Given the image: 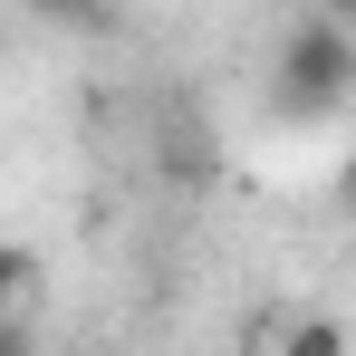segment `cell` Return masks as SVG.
<instances>
[{"label":"cell","mask_w":356,"mask_h":356,"mask_svg":"<svg viewBox=\"0 0 356 356\" xmlns=\"http://www.w3.org/2000/svg\"><path fill=\"white\" fill-rule=\"evenodd\" d=\"M280 87H289V106H337L356 87V29L347 19H298L280 39Z\"/></svg>","instance_id":"cell-1"},{"label":"cell","mask_w":356,"mask_h":356,"mask_svg":"<svg viewBox=\"0 0 356 356\" xmlns=\"http://www.w3.org/2000/svg\"><path fill=\"white\" fill-rule=\"evenodd\" d=\"M29 280H39V260H29L19 241H0V327H19V298H29Z\"/></svg>","instance_id":"cell-2"},{"label":"cell","mask_w":356,"mask_h":356,"mask_svg":"<svg viewBox=\"0 0 356 356\" xmlns=\"http://www.w3.org/2000/svg\"><path fill=\"white\" fill-rule=\"evenodd\" d=\"M280 356H347V327L337 318H298L289 337H280Z\"/></svg>","instance_id":"cell-3"},{"label":"cell","mask_w":356,"mask_h":356,"mask_svg":"<svg viewBox=\"0 0 356 356\" xmlns=\"http://www.w3.org/2000/svg\"><path fill=\"white\" fill-rule=\"evenodd\" d=\"M29 10H39V19H87V29L106 19V0H29Z\"/></svg>","instance_id":"cell-4"},{"label":"cell","mask_w":356,"mask_h":356,"mask_svg":"<svg viewBox=\"0 0 356 356\" xmlns=\"http://www.w3.org/2000/svg\"><path fill=\"white\" fill-rule=\"evenodd\" d=\"M0 356H29V337H19V327H0Z\"/></svg>","instance_id":"cell-5"},{"label":"cell","mask_w":356,"mask_h":356,"mask_svg":"<svg viewBox=\"0 0 356 356\" xmlns=\"http://www.w3.org/2000/svg\"><path fill=\"white\" fill-rule=\"evenodd\" d=\"M327 19H347V29H356V0H327Z\"/></svg>","instance_id":"cell-6"}]
</instances>
